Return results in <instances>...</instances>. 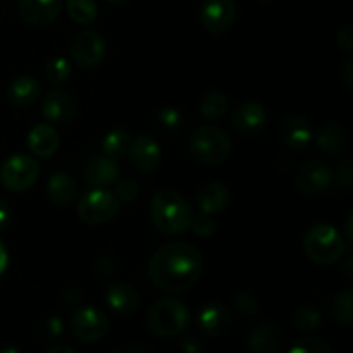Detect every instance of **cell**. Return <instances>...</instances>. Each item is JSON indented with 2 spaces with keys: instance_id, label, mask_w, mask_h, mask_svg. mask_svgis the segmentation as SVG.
<instances>
[{
  "instance_id": "6da1fadb",
  "label": "cell",
  "mask_w": 353,
  "mask_h": 353,
  "mask_svg": "<svg viewBox=\"0 0 353 353\" xmlns=\"http://www.w3.org/2000/svg\"><path fill=\"white\" fill-rule=\"evenodd\" d=\"M203 272V257L200 250L185 241L165 243L148 261V278L155 288L165 293L186 292Z\"/></svg>"
},
{
  "instance_id": "7a4b0ae2",
  "label": "cell",
  "mask_w": 353,
  "mask_h": 353,
  "mask_svg": "<svg viewBox=\"0 0 353 353\" xmlns=\"http://www.w3.org/2000/svg\"><path fill=\"white\" fill-rule=\"evenodd\" d=\"M150 216L154 226L162 234L174 236L188 230L193 212L190 203L178 192L165 188L155 193L152 199Z\"/></svg>"
},
{
  "instance_id": "3957f363",
  "label": "cell",
  "mask_w": 353,
  "mask_h": 353,
  "mask_svg": "<svg viewBox=\"0 0 353 353\" xmlns=\"http://www.w3.org/2000/svg\"><path fill=\"white\" fill-rule=\"evenodd\" d=\"M190 324V310L179 300L165 296L155 300L147 312V326L154 336L174 338Z\"/></svg>"
},
{
  "instance_id": "277c9868",
  "label": "cell",
  "mask_w": 353,
  "mask_h": 353,
  "mask_svg": "<svg viewBox=\"0 0 353 353\" xmlns=\"http://www.w3.org/2000/svg\"><path fill=\"white\" fill-rule=\"evenodd\" d=\"M303 250L312 262L319 265H333L341 261L347 245L343 234L331 224H316L303 238Z\"/></svg>"
},
{
  "instance_id": "5b68a950",
  "label": "cell",
  "mask_w": 353,
  "mask_h": 353,
  "mask_svg": "<svg viewBox=\"0 0 353 353\" xmlns=\"http://www.w3.org/2000/svg\"><path fill=\"white\" fill-rule=\"evenodd\" d=\"M188 152L200 164H223L231 155V140L221 128L200 126L190 134Z\"/></svg>"
},
{
  "instance_id": "8992f818",
  "label": "cell",
  "mask_w": 353,
  "mask_h": 353,
  "mask_svg": "<svg viewBox=\"0 0 353 353\" xmlns=\"http://www.w3.org/2000/svg\"><path fill=\"white\" fill-rule=\"evenodd\" d=\"M119 210V200L116 193L105 188H95L86 192L78 202V217L90 226H100L109 223Z\"/></svg>"
},
{
  "instance_id": "52a82bcc",
  "label": "cell",
  "mask_w": 353,
  "mask_h": 353,
  "mask_svg": "<svg viewBox=\"0 0 353 353\" xmlns=\"http://www.w3.org/2000/svg\"><path fill=\"white\" fill-rule=\"evenodd\" d=\"M40 168L33 157L26 154H14L6 159L0 169V181L3 188L14 193H23L33 188L37 183Z\"/></svg>"
},
{
  "instance_id": "ba28073f",
  "label": "cell",
  "mask_w": 353,
  "mask_h": 353,
  "mask_svg": "<svg viewBox=\"0 0 353 353\" xmlns=\"http://www.w3.org/2000/svg\"><path fill=\"white\" fill-rule=\"evenodd\" d=\"M107 54V43L99 31L85 30L71 43V57L79 68L92 69L102 64Z\"/></svg>"
},
{
  "instance_id": "9c48e42d",
  "label": "cell",
  "mask_w": 353,
  "mask_h": 353,
  "mask_svg": "<svg viewBox=\"0 0 353 353\" xmlns=\"http://www.w3.org/2000/svg\"><path fill=\"white\" fill-rule=\"evenodd\" d=\"M71 331L74 338H78L83 343H95L107 334L109 321L105 314L97 307H81L72 316Z\"/></svg>"
},
{
  "instance_id": "30bf717a",
  "label": "cell",
  "mask_w": 353,
  "mask_h": 353,
  "mask_svg": "<svg viewBox=\"0 0 353 353\" xmlns=\"http://www.w3.org/2000/svg\"><path fill=\"white\" fill-rule=\"evenodd\" d=\"M334 181V172L323 161H307L300 165L295 178V186L307 196H316L327 192Z\"/></svg>"
},
{
  "instance_id": "8fae6325",
  "label": "cell",
  "mask_w": 353,
  "mask_h": 353,
  "mask_svg": "<svg viewBox=\"0 0 353 353\" xmlns=\"http://www.w3.org/2000/svg\"><path fill=\"white\" fill-rule=\"evenodd\" d=\"M236 19V7L233 0H203L200 7V23L214 34L226 33Z\"/></svg>"
},
{
  "instance_id": "7c38bea8",
  "label": "cell",
  "mask_w": 353,
  "mask_h": 353,
  "mask_svg": "<svg viewBox=\"0 0 353 353\" xmlns=\"http://www.w3.org/2000/svg\"><path fill=\"white\" fill-rule=\"evenodd\" d=\"M41 116L47 119L48 124H64L72 123L78 116V102L71 93L64 90H54L47 93L41 103Z\"/></svg>"
},
{
  "instance_id": "4fadbf2b",
  "label": "cell",
  "mask_w": 353,
  "mask_h": 353,
  "mask_svg": "<svg viewBox=\"0 0 353 353\" xmlns=\"http://www.w3.org/2000/svg\"><path fill=\"white\" fill-rule=\"evenodd\" d=\"M278 134L281 143L293 152H303L312 143V126L305 116L292 114L283 117L279 123Z\"/></svg>"
},
{
  "instance_id": "5bb4252c",
  "label": "cell",
  "mask_w": 353,
  "mask_h": 353,
  "mask_svg": "<svg viewBox=\"0 0 353 353\" xmlns=\"http://www.w3.org/2000/svg\"><path fill=\"white\" fill-rule=\"evenodd\" d=\"M126 157L130 159L131 165L137 171L152 172L159 168L162 161L161 145L155 138L148 137V134H140L131 140Z\"/></svg>"
},
{
  "instance_id": "9a60e30c",
  "label": "cell",
  "mask_w": 353,
  "mask_h": 353,
  "mask_svg": "<svg viewBox=\"0 0 353 353\" xmlns=\"http://www.w3.org/2000/svg\"><path fill=\"white\" fill-rule=\"evenodd\" d=\"M268 110L259 102H243L234 109L231 116V124L236 133L243 137H255L261 134L268 126Z\"/></svg>"
},
{
  "instance_id": "2e32d148",
  "label": "cell",
  "mask_w": 353,
  "mask_h": 353,
  "mask_svg": "<svg viewBox=\"0 0 353 353\" xmlns=\"http://www.w3.org/2000/svg\"><path fill=\"white\" fill-rule=\"evenodd\" d=\"M196 321H199V330L205 336L217 338L223 336V334H226L230 331L231 323H233V316H231L230 309L224 303L212 300V302H207L200 309L199 319Z\"/></svg>"
},
{
  "instance_id": "e0dca14e",
  "label": "cell",
  "mask_w": 353,
  "mask_h": 353,
  "mask_svg": "<svg viewBox=\"0 0 353 353\" xmlns=\"http://www.w3.org/2000/svg\"><path fill=\"white\" fill-rule=\"evenodd\" d=\"M64 0H17V12L30 26H47L62 10Z\"/></svg>"
},
{
  "instance_id": "ac0fdd59",
  "label": "cell",
  "mask_w": 353,
  "mask_h": 353,
  "mask_svg": "<svg viewBox=\"0 0 353 353\" xmlns=\"http://www.w3.org/2000/svg\"><path fill=\"white\" fill-rule=\"evenodd\" d=\"M83 176L86 183L95 188H105V186L114 185L119 178V164L116 159L109 155H97L90 159L83 168Z\"/></svg>"
},
{
  "instance_id": "d6986e66",
  "label": "cell",
  "mask_w": 353,
  "mask_h": 353,
  "mask_svg": "<svg viewBox=\"0 0 353 353\" xmlns=\"http://www.w3.org/2000/svg\"><path fill=\"white\" fill-rule=\"evenodd\" d=\"M247 347L254 353H278L285 347V333L274 323H262L250 331Z\"/></svg>"
},
{
  "instance_id": "ffe728a7",
  "label": "cell",
  "mask_w": 353,
  "mask_h": 353,
  "mask_svg": "<svg viewBox=\"0 0 353 353\" xmlns=\"http://www.w3.org/2000/svg\"><path fill=\"white\" fill-rule=\"evenodd\" d=\"M105 303L117 316H131L140 307V293L134 286L124 281L114 283L107 288Z\"/></svg>"
},
{
  "instance_id": "44dd1931",
  "label": "cell",
  "mask_w": 353,
  "mask_h": 353,
  "mask_svg": "<svg viewBox=\"0 0 353 353\" xmlns=\"http://www.w3.org/2000/svg\"><path fill=\"white\" fill-rule=\"evenodd\" d=\"M59 145H61V137L48 123L37 124L28 133V147L38 159L52 157L59 150Z\"/></svg>"
},
{
  "instance_id": "7402d4cb",
  "label": "cell",
  "mask_w": 353,
  "mask_h": 353,
  "mask_svg": "<svg viewBox=\"0 0 353 353\" xmlns=\"http://www.w3.org/2000/svg\"><path fill=\"white\" fill-rule=\"evenodd\" d=\"M231 202V193L230 188L224 185L223 181H209L200 188L199 195H196V203L199 209L203 214H219L230 205Z\"/></svg>"
},
{
  "instance_id": "603a6c76",
  "label": "cell",
  "mask_w": 353,
  "mask_h": 353,
  "mask_svg": "<svg viewBox=\"0 0 353 353\" xmlns=\"http://www.w3.org/2000/svg\"><path fill=\"white\" fill-rule=\"evenodd\" d=\"M40 95V83L30 74L17 76L7 86V100L17 109H26L37 102Z\"/></svg>"
},
{
  "instance_id": "cb8c5ba5",
  "label": "cell",
  "mask_w": 353,
  "mask_h": 353,
  "mask_svg": "<svg viewBox=\"0 0 353 353\" xmlns=\"http://www.w3.org/2000/svg\"><path fill=\"white\" fill-rule=\"evenodd\" d=\"M45 193L55 205H71L78 199V183L68 172H54L48 178Z\"/></svg>"
},
{
  "instance_id": "d4e9b609",
  "label": "cell",
  "mask_w": 353,
  "mask_h": 353,
  "mask_svg": "<svg viewBox=\"0 0 353 353\" xmlns=\"http://www.w3.org/2000/svg\"><path fill=\"white\" fill-rule=\"evenodd\" d=\"M348 133L343 124L330 121L321 128L316 138V147L327 155H338L347 148Z\"/></svg>"
},
{
  "instance_id": "484cf974",
  "label": "cell",
  "mask_w": 353,
  "mask_h": 353,
  "mask_svg": "<svg viewBox=\"0 0 353 353\" xmlns=\"http://www.w3.org/2000/svg\"><path fill=\"white\" fill-rule=\"evenodd\" d=\"M130 133H128L124 128H114V130H110L109 133L103 137L102 150L105 155L119 161V159L126 157L128 150H130Z\"/></svg>"
},
{
  "instance_id": "4316f807",
  "label": "cell",
  "mask_w": 353,
  "mask_h": 353,
  "mask_svg": "<svg viewBox=\"0 0 353 353\" xmlns=\"http://www.w3.org/2000/svg\"><path fill=\"white\" fill-rule=\"evenodd\" d=\"M69 17L78 24H90L99 16L95 0H65Z\"/></svg>"
},
{
  "instance_id": "83f0119b",
  "label": "cell",
  "mask_w": 353,
  "mask_h": 353,
  "mask_svg": "<svg viewBox=\"0 0 353 353\" xmlns=\"http://www.w3.org/2000/svg\"><path fill=\"white\" fill-rule=\"evenodd\" d=\"M353 293L352 290H345V292H340L334 300L331 302V316L334 317L338 324L345 327H350L353 323Z\"/></svg>"
},
{
  "instance_id": "f1b7e54d",
  "label": "cell",
  "mask_w": 353,
  "mask_h": 353,
  "mask_svg": "<svg viewBox=\"0 0 353 353\" xmlns=\"http://www.w3.org/2000/svg\"><path fill=\"white\" fill-rule=\"evenodd\" d=\"M228 107H230V100L224 93L209 92L200 102V114L209 121L219 119L228 112Z\"/></svg>"
},
{
  "instance_id": "f546056e",
  "label": "cell",
  "mask_w": 353,
  "mask_h": 353,
  "mask_svg": "<svg viewBox=\"0 0 353 353\" xmlns=\"http://www.w3.org/2000/svg\"><path fill=\"white\" fill-rule=\"evenodd\" d=\"M293 324L302 333H314L323 326V312L317 307H300L293 316Z\"/></svg>"
},
{
  "instance_id": "4dcf8cb0",
  "label": "cell",
  "mask_w": 353,
  "mask_h": 353,
  "mask_svg": "<svg viewBox=\"0 0 353 353\" xmlns=\"http://www.w3.org/2000/svg\"><path fill=\"white\" fill-rule=\"evenodd\" d=\"M157 124L165 134H178L185 124L181 110L178 107H162L157 114Z\"/></svg>"
},
{
  "instance_id": "1f68e13d",
  "label": "cell",
  "mask_w": 353,
  "mask_h": 353,
  "mask_svg": "<svg viewBox=\"0 0 353 353\" xmlns=\"http://www.w3.org/2000/svg\"><path fill=\"white\" fill-rule=\"evenodd\" d=\"M45 74H47L48 81L54 83V85H62V83L68 81L72 74V68L69 64V61L65 57H54L48 61L47 69H45Z\"/></svg>"
},
{
  "instance_id": "d6a6232c",
  "label": "cell",
  "mask_w": 353,
  "mask_h": 353,
  "mask_svg": "<svg viewBox=\"0 0 353 353\" xmlns=\"http://www.w3.org/2000/svg\"><path fill=\"white\" fill-rule=\"evenodd\" d=\"M64 333V323L59 316H48L37 326V336L40 341L57 340Z\"/></svg>"
},
{
  "instance_id": "836d02e7",
  "label": "cell",
  "mask_w": 353,
  "mask_h": 353,
  "mask_svg": "<svg viewBox=\"0 0 353 353\" xmlns=\"http://www.w3.org/2000/svg\"><path fill=\"white\" fill-rule=\"evenodd\" d=\"M233 305H234V309L241 314V316H247V317L257 316V314H261V310H262L261 302H259V300L248 292L236 293L233 299Z\"/></svg>"
},
{
  "instance_id": "e575fe53",
  "label": "cell",
  "mask_w": 353,
  "mask_h": 353,
  "mask_svg": "<svg viewBox=\"0 0 353 353\" xmlns=\"http://www.w3.org/2000/svg\"><path fill=\"white\" fill-rule=\"evenodd\" d=\"M290 353H333V348L319 338H302L290 348Z\"/></svg>"
},
{
  "instance_id": "d590c367",
  "label": "cell",
  "mask_w": 353,
  "mask_h": 353,
  "mask_svg": "<svg viewBox=\"0 0 353 353\" xmlns=\"http://www.w3.org/2000/svg\"><path fill=\"white\" fill-rule=\"evenodd\" d=\"M190 228H192L193 233L200 238H209L216 233V221L212 219V216L209 214H200V216H192L190 221Z\"/></svg>"
},
{
  "instance_id": "8d00e7d4",
  "label": "cell",
  "mask_w": 353,
  "mask_h": 353,
  "mask_svg": "<svg viewBox=\"0 0 353 353\" xmlns=\"http://www.w3.org/2000/svg\"><path fill=\"white\" fill-rule=\"evenodd\" d=\"M116 196L119 202H131L140 195V185L134 179H121L116 186Z\"/></svg>"
},
{
  "instance_id": "74e56055",
  "label": "cell",
  "mask_w": 353,
  "mask_h": 353,
  "mask_svg": "<svg viewBox=\"0 0 353 353\" xmlns=\"http://www.w3.org/2000/svg\"><path fill=\"white\" fill-rule=\"evenodd\" d=\"M353 183V165H352V159H345L340 165H338L336 171V185L338 188L341 190H350Z\"/></svg>"
},
{
  "instance_id": "f35d334b",
  "label": "cell",
  "mask_w": 353,
  "mask_h": 353,
  "mask_svg": "<svg viewBox=\"0 0 353 353\" xmlns=\"http://www.w3.org/2000/svg\"><path fill=\"white\" fill-rule=\"evenodd\" d=\"M338 48H340L341 52H345V54H352L353 50V28L350 24H347V26L341 28L340 31H338Z\"/></svg>"
},
{
  "instance_id": "ab89813d",
  "label": "cell",
  "mask_w": 353,
  "mask_h": 353,
  "mask_svg": "<svg viewBox=\"0 0 353 353\" xmlns=\"http://www.w3.org/2000/svg\"><path fill=\"white\" fill-rule=\"evenodd\" d=\"M179 347H181V350L186 353H196V352L203 350L202 341H200L199 338H193V336L183 338L181 343H179Z\"/></svg>"
},
{
  "instance_id": "60d3db41",
  "label": "cell",
  "mask_w": 353,
  "mask_h": 353,
  "mask_svg": "<svg viewBox=\"0 0 353 353\" xmlns=\"http://www.w3.org/2000/svg\"><path fill=\"white\" fill-rule=\"evenodd\" d=\"M10 223V207L6 200L0 196V231L6 230Z\"/></svg>"
},
{
  "instance_id": "b9f144b4",
  "label": "cell",
  "mask_w": 353,
  "mask_h": 353,
  "mask_svg": "<svg viewBox=\"0 0 353 353\" xmlns=\"http://www.w3.org/2000/svg\"><path fill=\"white\" fill-rule=\"evenodd\" d=\"M353 59L350 57L347 61V64H345V69H343V81L345 85H347L348 90H353Z\"/></svg>"
},
{
  "instance_id": "7bdbcfd3",
  "label": "cell",
  "mask_w": 353,
  "mask_h": 353,
  "mask_svg": "<svg viewBox=\"0 0 353 353\" xmlns=\"http://www.w3.org/2000/svg\"><path fill=\"white\" fill-rule=\"evenodd\" d=\"M7 265H9V254H7V248L3 245V241L0 240V276L6 272Z\"/></svg>"
},
{
  "instance_id": "ee69618b",
  "label": "cell",
  "mask_w": 353,
  "mask_h": 353,
  "mask_svg": "<svg viewBox=\"0 0 353 353\" xmlns=\"http://www.w3.org/2000/svg\"><path fill=\"white\" fill-rule=\"evenodd\" d=\"M352 223H353V216H348V219H347V228H345V230H347V236H343L345 245H347L348 248L352 247Z\"/></svg>"
},
{
  "instance_id": "f6af8a7d",
  "label": "cell",
  "mask_w": 353,
  "mask_h": 353,
  "mask_svg": "<svg viewBox=\"0 0 353 353\" xmlns=\"http://www.w3.org/2000/svg\"><path fill=\"white\" fill-rule=\"evenodd\" d=\"M48 353H59V352H68V353H76V350L72 347H68V345H55V347H50L47 350Z\"/></svg>"
},
{
  "instance_id": "bcb514c9",
  "label": "cell",
  "mask_w": 353,
  "mask_h": 353,
  "mask_svg": "<svg viewBox=\"0 0 353 353\" xmlns=\"http://www.w3.org/2000/svg\"><path fill=\"white\" fill-rule=\"evenodd\" d=\"M110 3H126V2H130V0H109Z\"/></svg>"
},
{
  "instance_id": "7dc6e473",
  "label": "cell",
  "mask_w": 353,
  "mask_h": 353,
  "mask_svg": "<svg viewBox=\"0 0 353 353\" xmlns=\"http://www.w3.org/2000/svg\"><path fill=\"white\" fill-rule=\"evenodd\" d=\"M261 2H265V3H268V2H272V0H261Z\"/></svg>"
}]
</instances>
